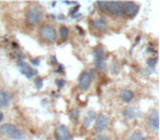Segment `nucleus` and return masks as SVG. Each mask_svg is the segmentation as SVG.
I'll return each instance as SVG.
<instances>
[{"label":"nucleus","mask_w":160,"mask_h":140,"mask_svg":"<svg viewBox=\"0 0 160 140\" xmlns=\"http://www.w3.org/2000/svg\"><path fill=\"white\" fill-rule=\"evenodd\" d=\"M0 133L11 140L25 139V133L19 127H17L13 124H10V123H6V124L0 125Z\"/></svg>","instance_id":"f257e3e1"},{"label":"nucleus","mask_w":160,"mask_h":140,"mask_svg":"<svg viewBox=\"0 0 160 140\" xmlns=\"http://www.w3.org/2000/svg\"><path fill=\"white\" fill-rule=\"evenodd\" d=\"M43 20V11L38 6L32 5L27 9L25 12V22L31 27H36Z\"/></svg>","instance_id":"f03ea898"},{"label":"nucleus","mask_w":160,"mask_h":140,"mask_svg":"<svg viewBox=\"0 0 160 140\" xmlns=\"http://www.w3.org/2000/svg\"><path fill=\"white\" fill-rule=\"evenodd\" d=\"M40 36L43 41L47 43H54L57 40V31L52 24H43L40 29Z\"/></svg>","instance_id":"7ed1b4c3"},{"label":"nucleus","mask_w":160,"mask_h":140,"mask_svg":"<svg viewBox=\"0 0 160 140\" xmlns=\"http://www.w3.org/2000/svg\"><path fill=\"white\" fill-rule=\"evenodd\" d=\"M93 61L94 66L100 71H104L107 67V61H105V51L101 45H98L93 49Z\"/></svg>","instance_id":"20e7f679"},{"label":"nucleus","mask_w":160,"mask_h":140,"mask_svg":"<svg viewBox=\"0 0 160 140\" xmlns=\"http://www.w3.org/2000/svg\"><path fill=\"white\" fill-rule=\"evenodd\" d=\"M94 77L93 69H90V71H83L82 74L79 76L78 79V87L81 91H87L90 88Z\"/></svg>","instance_id":"39448f33"},{"label":"nucleus","mask_w":160,"mask_h":140,"mask_svg":"<svg viewBox=\"0 0 160 140\" xmlns=\"http://www.w3.org/2000/svg\"><path fill=\"white\" fill-rule=\"evenodd\" d=\"M105 12H109L113 17L121 18L124 16V10H123V2L120 1H105Z\"/></svg>","instance_id":"423d86ee"},{"label":"nucleus","mask_w":160,"mask_h":140,"mask_svg":"<svg viewBox=\"0 0 160 140\" xmlns=\"http://www.w3.org/2000/svg\"><path fill=\"white\" fill-rule=\"evenodd\" d=\"M17 66H18V68H19V70H20L21 74H22L24 77H27L28 79L36 76V74H38V70H35L34 68L30 67L29 65L24 61V60L18 59V61H17Z\"/></svg>","instance_id":"0eeeda50"},{"label":"nucleus","mask_w":160,"mask_h":140,"mask_svg":"<svg viewBox=\"0 0 160 140\" xmlns=\"http://www.w3.org/2000/svg\"><path fill=\"white\" fill-rule=\"evenodd\" d=\"M56 140H71V135L68 127L65 125H58L55 130Z\"/></svg>","instance_id":"6e6552de"},{"label":"nucleus","mask_w":160,"mask_h":140,"mask_svg":"<svg viewBox=\"0 0 160 140\" xmlns=\"http://www.w3.org/2000/svg\"><path fill=\"white\" fill-rule=\"evenodd\" d=\"M108 125H109V118L104 115V114H100V115L97 117L96 123H94V127L93 130L94 133H101L104 129H107Z\"/></svg>","instance_id":"1a4fd4ad"},{"label":"nucleus","mask_w":160,"mask_h":140,"mask_svg":"<svg viewBox=\"0 0 160 140\" xmlns=\"http://www.w3.org/2000/svg\"><path fill=\"white\" fill-rule=\"evenodd\" d=\"M123 10H124L125 16H127L128 18H134L137 14L139 7H138L137 3L132 2V1H126V2H123Z\"/></svg>","instance_id":"9d476101"},{"label":"nucleus","mask_w":160,"mask_h":140,"mask_svg":"<svg viewBox=\"0 0 160 140\" xmlns=\"http://www.w3.org/2000/svg\"><path fill=\"white\" fill-rule=\"evenodd\" d=\"M147 125L153 131H158V129H159V115H158V111L155 109V111L150 112V114L148 115V118H147Z\"/></svg>","instance_id":"9b49d317"},{"label":"nucleus","mask_w":160,"mask_h":140,"mask_svg":"<svg viewBox=\"0 0 160 140\" xmlns=\"http://www.w3.org/2000/svg\"><path fill=\"white\" fill-rule=\"evenodd\" d=\"M122 115L126 119H136V118L142 117V112L135 107L127 106L122 111Z\"/></svg>","instance_id":"f8f14e48"},{"label":"nucleus","mask_w":160,"mask_h":140,"mask_svg":"<svg viewBox=\"0 0 160 140\" xmlns=\"http://www.w3.org/2000/svg\"><path fill=\"white\" fill-rule=\"evenodd\" d=\"M12 96L9 92L0 90V107H8L11 103Z\"/></svg>","instance_id":"ddd939ff"},{"label":"nucleus","mask_w":160,"mask_h":140,"mask_svg":"<svg viewBox=\"0 0 160 140\" xmlns=\"http://www.w3.org/2000/svg\"><path fill=\"white\" fill-rule=\"evenodd\" d=\"M92 27H94V30H97V31L99 32H103L107 30L108 27V23L107 21L104 20V19H94L93 21H92Z\"/></svg>","instance_id":"4468645a"},{"label":"nucleus","mask_w":160,"mask_h":140,"mask_svg":"<svg viewBox=\"0 0 160 140\" xmlns=\"http://www.w3.org/2000/svg\"><path fill=\"white\" fill-rule=\"evenodd\" d=\"M120 98L124 103H129L135 99V94L131 90H122L120 92Z\"/></svg>","instance_id":"2eb2a0df"},{"label":"nucleus","mask_w":160,"mask_h":140,"mask_svg":"<svg viewBox=\"0 0 160 140\" xmlns=\"http://www.w3.org/2000/svg\"><path fill=\"white\" fill-rule=\"evenodd\" d=\"M96 116H97V112L96 111H90L89 113L87 114V116H86V118L83 119V123H82V126L85 127V128H89L90 127V125L93 123V120H94V118H96Z\"/></svg>","instance_id":"dca6fc26"},{"label":"nucleus","mask_w":160,"mask_h":140,"mask_svg":"<svg viewBox=\"0 0 160 140\" xmlns=\"http://www.w3.org/2000/svg\"><path fill=\"white\" fill-rule=\"evenodd\" d=\"M59 36L60 38H62V41H66L67 38H68L69 36V30L67 27H65V25H62L59 29Z\"/></svg>","instance_id":"f3484780"},{"label":"nucleus","mask_w":160,"mask_h":140,"mask_svg":"<svg viewBox=\"0 0 160 140\" xmlns=\"http://www.w3.org/2000/svg\"><path fill=\"white\" fill-rule=\"evenodd\" d=\"M128 140H145V137L142 133L136 131V133H133L131 136H129Z\"/></svg>","instance_id":"a211bd4d"},{"label":"nucleus","mask_w":160,"mask_h":140,"mask_svg":"<svg viewBox=\"0 0 160 140\" xmlns=\"http://www.w3.org/2000/svg\"><path fill=\"white\" fill-rule=\"evenodd\" d=\"M70 114H71V118H72L73 120H77L78 118H79V111H78V109H72Z\"/></svg>","instance_id":"6ab92c4d"},{"label":"nucleus","mask_w":160,"mask_h":140,"mask_svg":"<svg viewBox=\"0 0 160 140\" xmlns=\"http://www.w3.org/2000/svg\"><path fill=\"white\" fill-rule=\"evenodd\" d=\"M156 64H157V58H156V57L149 58V59L147 60V65H148L150 68H153V67L156 66Z\"/></svg>","instance_id":"aec40b11"},{"label":"nucleus","mask_w":160,"mask_h":140,"mask_svg":"<svg viewBox=\"0 0 160 140\" xmlns=\"http://www.w3.org/2000/svg\"><path fill=\"white\" fill-rule=\"evenodd\" d=\"M55 83L58 89H62V88H64L65 84H66V81H65L64 79H57V80L55 81Z\"/></svg>","instance_id":"412c9836"},{"label":"nucleus","mask_w":160,"mask_h":140,"mask_svg":"<svg viewBox=\"0 0 160 140\" xmlns=\"http://www.w3.org/2000/svg\"><path fill=\"white\" fill-rule=\"evenodd\" d=\"M35 87L38 88V90L42 89V88H43V79L42 78L38 77V78L35 79Z\"/></svg>","instance_id":"4be33fe9"},{"label":"nucleus","mask_w":160,"mask_h":140,"mask_svg":"<svg viewBox=\"0 0 160 140\" xmlns=\"http://www.w3.org/2000/svg\"><path fill=\"white\" fill-rule=\"evenodd\" d=\"M79 6L78 5H76V7L75 8H72V9L70 10V11H69V16H71V17H73L75 16V13L76 12H78V10H79Z\"/></svg>","instance_id":"5701e85b"},{"label":"nucleus","mask_w":160,"mask_h":140,"mask_svg":"<svg viewBox=\"0 0 160 140\" xmlns=\"http://www.w3.org/2000/svg\"><path fill=\"white\" fill-rule=\"evenodd\" d=\"M94 140H110V138L108 137V136H104V135H99Z\"/></svg>","instance_id":"b1692460"},{"label":"nucleus","mask_w":160,"mask_h":140,"mask_svg":"<svg viewBox=\"0 0 160 140\" xmlns=\"http://www.w3.org/2000/svg\"><path fill=\"white\" fill-rule=\"evenodd\" d=\"M31 62L33 65H38H38H40V62H41V60L38 59V58H34V59L31 60Z\"/></svg>","instance_id":"393cba45"},{"label":"nucleus","mask_w":160,"mask_h":140,"mask_svg":"<svg viewBox=\"0 0 160 140\" xmlns=\"http://www.w3.org/2000/svg\"><path fill=\"white\" fill-rule=\"evenodd\" d=\"M62 70H64V66H62V65H59V67H58L57 70H55V72L59 74V72H62Z\"/></svg>","instance_id":"a878e982"},{"label":"nucleus","mask_w":160,"mask_h":140,"mask_svg":"<svg viewBox=\"0 0 160 140\" xmlns=\"http://www.w3.org/2000/svg\"><path fill=\"white\" fill-rule=\"evenodd\" d=\"M2 119H3V113L2 112H0V123L2 122Z\"/></svg>","instance_id":"bb28decb"},{"label":"nucleus","mask_w":160,"mask_h":140,"mask_svg":"<svg viewBox=\"0 0 160 140\" xmlns=\"http://www.w3.org/2000/svg\"><path fill=\"white\" fill-rule=\"evenodd\" d=\"M77 29H78V31H79V32H80V33L82 34V35H83V34H85V32H83V30H82V29H80V27H77Z\"/></svg>","instance_id":"cd10ccee"},{"label":"nucleus","mask_w":160,"mask_h":140,"mask_svg":"<svg viewBox=\"0 0 160 140\" xmlns=\"http://www.w3.org/2000/svg\"><path fill=\"white\" fill-rule=\"evenodd\" d=\"M52 62H53V64H56V62H57V61H56L55 57H52Z\"/></svg>","instance_id":"c85d7f7f"}]
</instances>
